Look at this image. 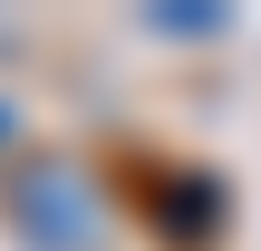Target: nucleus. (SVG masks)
I'll use <instances>...</instances> for the list:
<instances>
[{"label": "nucleus", "instance_id": "f257e3e1", "mask_svg": "<svg viewBox=\"0 0 261 251\" xmlns=\"http://www.w3.org/2000/svg\"><path fill=\"white\" fill-rule=\"evenodd\" d=\"M10 232L29 251H107V203L77 164L29 155V164H10Z\"/></svg>", "mask_w": 261, "mask_h": 251}, {"label": "nucleus", "instance_id": "f03ea898", "mask_svg": "<svg viewBox=\"0 0 261 251\" xmlns=\"http://www.w3.org/2000/svg\"><path fill=\"white\" fill-rule=\"evenodd\" d=\"M155 213H165V232H174V222H184V232H213V222H223V184H213V174H174V184L155 193Z\"/></svg>", "mask_w": 261, "mask_h": 251}, {"label": "nucleus", "instance_id": "7ed1b4c3", "mask_svg": "<svg viewBox=\"0 0 261 251\" xmlns=\"http://www.w3.org/2000/svg\"><path fill=\"white\" fill-rule=\"evenodd\" d=\"M145 29H155V39H223V29H232V10H223V0H155V10H145Z\"/></svg>", "mask_w": 261, "mask_h": 251}]
</instances>
